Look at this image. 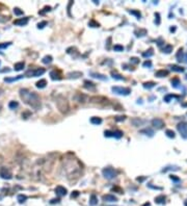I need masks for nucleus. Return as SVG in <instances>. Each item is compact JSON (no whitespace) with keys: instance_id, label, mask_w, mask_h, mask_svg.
Wrapping results in <instances>:
<instances>
[{"instance_id":"1","label":"nucleus","mask_w":187,"mask_h":206,"mask_svg":"<svg viewBox=\"0 0 187 206\" xmlns=\"http://www.w3.org/2000/svg\"><path fill=\"white\" fill-rule=\"evenodd\" d=\"M20 97L26 104H28L32 108H35V109L41 108V98L37 93H35V92H30L26 89H21L20 90Z\"/></svg>"},{"instance_id":"2","label":"nucleus","mask_w":187,"mask_h":206,"mask_svg":"<svg viewBox=\"0 0 187 206\" xmlns=\"http://www.w3.org/2000/svg\"><path fill=\"white\" fill-rule=\"evenodd\" d=\"M55 104L58 108V110L61 113H67L70 109V104H69V101L67 100L64 96L62 95H57L55 98Z\"/></svg>"},{"instance_id":"3","label":"nucleus","mask_w":187,"mask_h":206,"mask_svg":"<svg viewBox=\"0 0 187 206\" xmlns=\"http://www.w3.org/2000/svg\"><path fill=\"white\" fill-rule=\"evenodd\" d=\"M102 174L106 179L111 180V179H114L116 177L117 172L112 168H105V169L102 170Z\"/></svg>"},{"instance_id":"4","label":"nucleus","mask_w":187,"mask_h":206,"mask_svg":"<svg viewBox=\"0 0 187 206\" xmlns=\"http://www.w3.org/2000/svg\"><path fill=\"white\" fill-rule=\"evenodd\" d=\"M112 92L115 94H118V95H124V96H127L131 93V90L129 87H122V86H113L112 89Z\"/></svg>"},{"instance_id":"5","label":"nucleus","mask_w":187,"mask_h":206,"mask_svg":"<svg viewBox=\"0 0 187 206\" xmlns=\"http://www.w3.org/2000/svg\"><path fill=\"white\" fill-rule=\"evenodd\" d=\"M45 73V69H36V70H29L25 73V76H28V77H38V76H41Z\"/></svg>"},{"instance_id":"6","label":"nucleus","mask_w":187,"mask_h":206,"mask_svg":"<svg viewBox=\"0 0 187 206\" xmlns=\"http://www.w3.org/2000/svg\"><path fill=\"white\" fill-rule=\"evenodd\" d=\"M177 129L178 131L181 133L183 139H187V123L186 122H182V123H179L178 126H177Z\"/></svg>"},{"instance_id":"7","label":"nucleus","mask_w":187,"mask_h":206,"mask_svg":"<svg viewBox=\"0 0 187 206\" xmlns=\"http://www.w3.org/2000/svg\"><path fill=\"white\" fill-rule=\"evenodd\" d=\"M0 177H1L2 179H7V180H9V179H12L13 175H12L10 171H9L7 168L2 167V168H0Z\"/></svg>"},{"instance_id":"8","label":"nucleus","mask_w":187,"mask_h":206,"mask_svg":"<svg viewBox=\"0 0 187 206\" xmlns=\"http://www.w3.org/2000/svg\"><path fill=\"white\" fill-rule=\"evenodd\" d=\"M73 99L77 102H79V103H85L87 100H89V98H87L86 95L84 94H81V93H76L73 97Z\"/></svg>"},{"instance_id":"9","label":"nucleus","mask_w":187,"mask_h":206,"mask_svg":"<svg viewBox=\"0 0 187 206\" xmlns=\"http://www.w3.org/2000/svg\"><path fill=\"white\" fill-rule=\"evenodd\" d=\"M89 100L92 103H105L108 101V99L106 97H103V96H93Z\"/></svg>"},{"instance_id":"10","label":"nucleus","mask_w":187,"mask_h":206,"mask_svg":"<svg viewBox=\"0 0 187 206\" xmlns=\"http://www.w3.org/2000/svg\"><path fill=\"white\" fill-rule=\"evenodd\" d=\"M152 125L154 126L155 128H158V129H161L163 126H164V122L162 119H159V118H155L152 120Z\"/></svg>"},{"instance_id":"11","label":"nucleus","mask_w":187,"mask_h":206,"mask_svg":"<svg viewBox=\"0 0 187 206\" xmlns=\"http://www.w3.org/2000/svg\"><path fill=\"white\" fill-rule=\"evenodd\" d=\"M176 57H177L178 62H180V63H181V62H187V54L184 55V51H183L182 48H180V49L178 50L177 54H176Z\"/></svg>"},{"instance_id":"12","label":"nucleus","mask_w":187,"mask_h":206,"mask_svg":"<svg viewBox=\"0 0 187 206\" xmlns=\"http://www.w3.org/2000/svg\"><path fill=\"white\" fill-rule=\"evenodd\" d=\"M67 193H68L67 188L63 187V186H61V185H58V186H56V188H55V194L57 195V196H59V197L65 196V195H67Z\"/></svg>"},{"instance_id":"13","label":"nucleus","mask_w":187,"mask_h":206,"mask_svg":"<svg viewBox=\"0 0 187 206\" xmlns=\"http://www.w3.org/2000/svg\"><path fill=\"white\" fill-rule=\"evenodd\" d=\"M29 21V18L28 17H25V18H21V19H18V20H15L14 21V24L15 25H18V26H24L26 25Z\"/></svg>"},{"instance_id":"14","label":"nucleus","mask_w":187,"mask_h":206,"mask_svg":"<svg viewBox=\"0 0 187 206\" xmlns=\"http://www.w3.org/2000/svg\"><path fill=\"white\" fill-rule=\"evenodd\" d=\"M102 199H103L104 202H116L117 201V198L115 196H113V195H111V194L104 195V196L102 197Z\"/></svg>"},{"instance_id":"15","label":"nucleus","mask_w":187,"mask_h":206,"mask_svg":"<svg viewBox=\"0 0 187 206\" xmlns=\"http://www.w3.org/2000/svg\"><path fill=\"white\" fill-rule=\"evenodd\" d=\"M146 121L145 120H141L139 118H133V119H131V124L135 126V127H138V126H141L142 124H145Z\"/></svg>"},{"instance_id":"16","label":"nucleus","mask_w":187,"mask_h":206,"mask_svg":"<svg viewBox=\"0 0 187 206\" xmlns=\"http://www.w3.org/2000/svg\"><path fill=\"white\" fill-rule=\"evenodd\" d=\"M68 78L69 79H77L82 76V72H79V71H74V72H70L68 73Z\"/></svg>"},{"instance_id":"17","label":"nucleus","mask_w":187,"mask_h":206,"mask_svg":"<svg viewBox=\"0 0 187 206\" xmlns=\"http://www.w3.org/2000/svg\"><path fill=\"white\" fill-rule=\"evenodd\" d=\"M84 87L86 90H90V91H95L96 90V84L90 80H85L84 81Z\"/></svg>"},{"instance_id":"18","label":"nucleus","mask_w":187,"mask_h":206,"mask_svg":"<svg viewBox=\"0 0 187 206\" xmlns=\"http://www.w3.org/2000/svg\"><path fill=\"white\" fill-rule=\"evenodd\" d=\"M167 75H168V71H167V70H159V71H157V72L155 73V76H156V77H159V78L165 77V76H167Z\"/></svg>"},{"instance_id":"19","label":"nucleus","mask_w":187,"mask_h":206,"mask_svg":"<svg viewBox=\"0 0 187 206\" xmlns=\"http://www.w3.org/2000/svg\"><path fill=\"white\" fill-rule=\"evenodd\" d=\"M37 87L38 89H44L46 85H47V81H46V79H40L39 81L36 83Z\"/></svg>"},{"instance_id":"20","label":"nucleus","mask_w":187,"mask_h":206,"mask_svg":"<svg viewBox=\"0 0 187 206\" xmlns=\"http://www.w3.org/2000/svg\"><path fill=\"white\" fill-rule=\"evenodd\" d=\"M91 76L94 77V78H97V79H100V80H107L106 76H104L103 74H100V73H95V72H93V73H91Z\"/></svg>"},{"instance_id":"21","label":"nucleus","mask_w":187,"mask_h":206,"mask_svg":"<svg viewBox=\"0 0 187 206\" xmlns=\"http://www.w3.org/2000/svg\"><path fill=\"white\" fill-rule=\"evenodd\" d=\"M50 76H51V79H53V80H60L61 79L59 73L56 72V71H51L50 72Z\"/></svg>"},{"instance_id":"22","label":"nucleus","mask_w":187,"mask_h":206,"mask_svg":"<svg viewBox=\"0 0 187 206\" xmlns=\"http://www.w3.org/2000/svg\"><path fill=\"white\" fill-rule=\"evenodd\" d=\"M140 133L146 134V135H149V136H153V135H154V130L151 129V128H146V129L140 130Z\"/></svg>"},{"instance_id":"23","label":"nucleus","mask_w":187,"mask_h":206,"mask_svg":"<svg viewBox=\"0 0 187 206\" xmlns=\"http://www.w3.org/2000/svg\"><path fill=\"white\" fill-rule=\"evenodd\" d=\"M24 67H25V64H24L23 62L17 63V64H15V66H14V68H15V71H21V70H23Z\"/></svg>"},{"instance_id":"24","label":"nucleus","mask_w":187,"mask_h":206,"mask_svg":"<svg viewBox=\"0 0 187 206\" xmlns=\"http://www.w3.org/2000/svg\"><path fill=\"white\" fill-rule=\"evenodd\" d=\"M155 202L157 204H164L165 203V196H163V195H160V196L156 197L155 198Z\"/></svg>"},{"instance_id":"25","label":"nucleus","mask_w":187,"mask_h":206,"mask_svg":"<svg viewBox=\"0 0 187 206\" xmlns=\"http://www.w3.org/2000/svg\"><path fill=\"white\" fill-rule=\"evenodd\" d=\"M21 78H23V75H19V76H17V77H13V78L6 77V78H4V81H5V82H13V81H17V80H20Z\"/></svg>"},{"instance_id":"26","label":"nucleus","mask_w":187,"mask_h":206,"mask_svg":"<svg viewBox=\"0 0 187 206\" xmlns=\"http://www.w3.org/2000/svg\"><path fill=\"white\" fill-rule=\"evenodd\" d=\"M52 61H53V58H52V56H51V55H46V56L42 60V63H43V64H45V65H49V64L52 63Z\"/></svg>"},{"instance_id":"27","label":"nucleus","mask_w":187,"mask_h":206,"mask_svg":"<svg viewBox=\"0 0 187 206\" xmlns=\"http://www.w3.org/2000/svg\"><path fill=\"white\" fill-rule=\"evenodd\" d=\"M169 68H171L172 71H175V72H184V68L179 67V66H176V65L169 66Z\"/></svg>"},{"instance_id":"28","label":"nucleus","mask_w":187,"mask_h":206,"mask_svg":"<svg viewBox=\"0 0 187 206\" xmlns=\"http://www.w3.org/2000/svg\"><path fill=\"white\" fill-rule=\"evenodd\" d=\"M91 123L94 125H100L102 123V119L98 118V117H93V118H91Z\"/></svg>"},{"instance_id":"29","label":"nucleus","mask_w":187,"mask_h":206,"mask_svg":"<svg viewBox=\"0 0 187 206\" xmlns=\"http://www.w3.org/2000/svg\"><path fill=\"white\" fill-rule=\"evenodd\" d=\"M98 204V198L96 197V195H92L90 199V205L91 206H96Z\"/></svg>"},{"instance_id":"30","label":"nucleus","mask_w":187,"mask_h":206,"mask_svg":"<svg viewBox=\"0 0 187 206\" xmlns=\"http://www.w3.org/2000/svg\"><path fill=\"white\" fill-rule=\"evenodd\" d=\"M17 200H18V202L20 204H22V203H24L27 200V197L25 196V195H19V196L17 197Z\"/></svg>"},{"instance_id":"31","label":"nucleus","mask_w":187,"mask_h":206,"mask_svg":"<svg viewBox=\"0 0 187 206\" xmlns=\"http://www.w3.org/2000/svg\"><path fill=\"white\" fill-rule=\"evenodd\" d=\"M111 75H112V78H114V79H117V80H125V78L122 76V75H120L118 73H116V72H111Z\"/></svg>"},{"instance_id":"32","label":"nucleus","mask_w":187,"mask_h":206,"mask_svg":"<svg viewBox=\"0 0 187 206\" xmlns=\"http://www.w3.org/2000/svg\"><path fill=\"white\" fill-rule=\"evenodd\" d=\"M155 82H153V81H149V82H145L144 84H142V85H144V87L145 89H148V90H150V89H152V87H154V86H155Z\"/></svg>"},{"instance_id":"33","label":"nucleus","mask_w":187,"mask_h":206,"mask_svg":"<svg viewBox=\"0 0 187 206\" xmlns=\"http://www.w3.org/2000/svg\"><path fill=\"white\" fill-rule=\"evenodd\" d=\"M179 84H180V79L178 77H176L172 80V85L174 87H179Z\"/></svg>"},{"instance_id":"34","label":"nucleus","mask_w":187,"mask_h":206,"mask_svg":"<svg viewBox=\"0 0 187 206\" xmlns=\"http://www.w3.org/2000/svg\"><path fill=\"white\" fill-rule=\"evenodd\" d=\"M19 106V103L17 102V101H10L9 103H8V107L10 108V109H15V108H17Z\"/></svg>"},{"instance_id":"35","label":"nucleus","mask_w":187,"mask_h":206,"mask_svg":"<svg viewBox=\"0 0 187 206\" xmlns=\"http://www.w3.org/2000/svg\"><path fill=\"white\" fill-rule=\"evenodd\" d=\"M123 131H121V130H115L113 131V137H115V139H121V137L123 136Z\"/></svg>"},{"instance_id":"36","label":"nucleus","mask_w":187,"mask_h":206,"mask_svg":"<svg viewBox=\"0 0 187 206\" xmlns=\"http://www.w3.org/2000/svg\"><path fill=\"white\" fill-rule=\"evenodd\" d=\"M153 54H154L153 49H152V48H150V49H149L147 52H144V53H142V56H144V57H151Z\"/></svg>"},{"instance_id":"37","label":"nucleus","mask_w":187,"mask_h":206,"mask_svg":"<svg viewBox=\"0 0 187 206\" xmlns=\"http://www.w3.org/2000/svg\"><path fill=\"white\" fill-rule=\"evenodd\" d=\"M173 51V46L172 45H166L165 47L163 48V52L164 53H171Z\"/></svg>"},{"instance_id":"38","label":"nucleus","mask_w":187,"mask_h":206,"mask_svg":"<svg viewBox=\"0 0 187 206\" xmlns=\"http://www.w3.org/2000/svg\"><path fill=\"white\" fill-rule=\"evenodd\" d=\"M165 134L169 137V139H174V137L176 136V134H175V132L173 131V130H171V129H167L166 131H165Z\"/></svg>"},{"instance_id":"39","label":"nucleus","mask_w":187,"mask_h":206,"mask_svg":"<svg viewBox=\"0 0 187 206\" xmlns=\"http://www.w3.org/2000/svg\"><path fill=\"white\" fill-rule=\"evenodd\" d=\"M130 14H132V15H135L136 17H137V19H139L140 17H141V14L139 13L138 10H134V9H130V10H128Z\"/></svg>"},{"instance_id":"40","label":"nucleus","mask_w":187,"mask_h":206,"mask_svg":"<svg viewBox=\"0 0 187 206\" xmlns=\"http://www.w3.org/2000/svg\"><path fill=\"white\" fill-rule=\"evenodd\" d=\"M172 98H179V97H178V96H176V95H172V94H168V95H166L165 97H164V101H165V102H169Z\"/></svg>"},{"instance_id":"41","label":"nucleus","mask_w":187,"mask_h":206,"mask_svg":"<svg viewBox=\"0 0 187 206\" xmlns=\"http://www.w3.org/2000/svg\"><path fill=\"white\" fill-rule=\"evenodd\" d=\"M89 25H90L91 27H99V26H100V24H99L98 22H96L95 20H91L90 23H89Z\"/></svg>"},{"instance_id":"42","label":"nucleus","mask_w":187,"mask_h":206,"mask_svg":"<svg viewBox=\"0 0 187 206\" xmlns=\"http://www.w3.org/2000/svg\"><path fill=\"white\" fill-rule=\"evenodd\" d=\"M14 13H15L16 16H22V15H23V10H21L18 7H15L14 8Z\"/></svg>"},{"instance_id":"43","label":"nucleus","mask_w":187,"mask_h":206,"mask_svg":"<svg viewBox=\"0 0 187 206\" xmlns=\"http://www.w3.org/2000/svg\"><path fill=\"white\" fill-rule=\"evenodd\" d=\"M113 50L114 51H124V47L122 45H114L113 46Z\"/></svg>"},{"instance_id":"44","label":"nucleus","mask_w":187,"mask_h":206,"mask_svg":"<svg viewBox=\"0 0 187 206\" xmlns=\"http://www.w3.org/2000/svg\"><path fill=\"white\" fill-rule=\"evenodd\" d=\"M104 135L106 137H113V131H109V130H106L104 132Z\"/></svg>"},{"instance_id":"45","label":"nucleus","mask_w":187,"mask_h":206,"mask_svg":"<svg viewBox=\"0 0 187 206\" xmlns=\"http://www.w3.org/2000/svg\"><path fill=\"white\" fill-rule=\"evenodd\" d=\"M125 119H126V117H125V116H117V117H115V118H114V120H115L116 122H122V121H125Z\"/></svg>"},{"instance_id":"46","label":"nucleus","mask_w":187,"mask_h":206,"mask_svg":"<svg viewBox=\"0 0 187 206\" xmlns=\"http://www.w3.org/2000/svg\"><path fill=\"white\" fill-rule=\"evenodd\" d=\"M130 63H131V64L136 65V64L139 63V60L137 58V57H131V58H130Z\"/></svg>"},{"instance_id":"47","label":"nucleus","mask_w":187,"mask_h":206,"mask_svg":"<svg viewBox=\"0 0 187 206\" xmlns=\"http://www.w3.org/2000/svg\"><path fill=\"white\" fill-rule=\"evenodd\" d=\"M155 23H156V24L157 25H159L160 24V15L158 14V13H155Z\"/></svg>"},{"instance_id":"48","label":"nucleus","mask_w":187,"mask_h":206,"mask_svg":"<svg viewBox=\"0 0 187 206\" xmlns=\"http://www.w3.org/2000/svg\"><path fill=\"white\" fill-rule=\"evenodd\" d=\"M12 44L10 42H7V43H2V44H0V49H4L6 47H8V46Z\"/></svg>"},{"instance_id":"49","label":"nucleus","mask_w":187,"mask_h":206,"mask_svg":"<svg viewBox=\"0 0 187 206\" xmlns=\"http://www.w3.org/2000/svg\"><path fill=\"white\" fill-rule=\"evenodd\" d=\"M45 25H47V22L46 21H43V22H41V23H39V24H38V28L42 29V28L45 27Z\"/></svg>"},{"instance_id":"50","label":"nucleus","mask_w":187,"mask_h":206,"mask_svg":"<svg viewBox=\"0 0 187 206\" xmlns=\"http://www.w3.org/2000/svg\"><path fill=\"white\" fill-rule=\"evenodd\" d=\"M142 66H144L145 68H147V67H148V68H151V67H152V62H151V61H146Z\"/></svg>"},{"instance_id":"51","label":"nucleus","mask_w":187,"mask_h":206,"mask_svg":"<svg viewBox=\"0 0 187 206\" xmlns=\"http://www.w3.org/2000/svg\"><path fill=\"white\" fill-rule=\"evenodd\" d=\"M49 10H51V7H50V6H45V7H44V10L40 11V14H41V15H44V14L46 13V11H49Z\"/></svg>"},{"instance_id":"52","label":"nucleus","mask_w":187,"mask_h":206,"mask_svg":"<svg viewBox=\"0 0 187 206\" xmlns=\"http://www.w3.org/2000/svg\"><path fill=\"white\" fill-rule=\"evenodd\" d=\"M78 195H79L78 192H73L72 195H71V197H72V198H76V197H78Z\"/></svg>"},{"instance_id":"53","label":"nucleus","mask_w":187,"mask_h":206,"mask_svg":"<svg viewBox=\"0 0 187 206\" xmlns=\"http://www.w3.org/2000/svg\"><path fill=\"white\" fill-rule=\"evenodd\" d=\"M171 179H172V180H174V181H177V182H178V181H180V179H179L178 177H176L175 175H172V176H171Z\"/></svg>"},{"instance_id":"54","label":"nucleus","mask_w":187,"mask_h":206,"mask_svg":"<svg viewBox=\"0 0 187 206\" xmlns=\"http://www.w3.org/2000/svg\"><path fill=\"white\" fill-rule=\"evenodd\" d=\"M148 186H149V187H151V188H154V189H162L161 187H158V186H154V185H152V184H148Z\"/></svg>"},{"instance_id":"55","label":"nucleus","mask_w":187,"mask_h":206,"mask_svg":"<svg viewBox=\"0 0 187 206\" xmlns=\"http://www.w3.org/2000/svg\"><path fill=\"white\" fill-rule=\"evenodd\" d=\"M112 190H118V193H120V194H123V190L121 189V188H118V187H113V188H112Z\"/></svg>"},{"instance_id":"56","label":"nucleus","mask_w":187,"mask_h":206,"mask_svg":"<svg viewBox=\"0 0 187 206\" xmlns=\"http://www.w3.org/2000/svg\"><path fill=\"white\" fill-rule=\"evenodd\" d=\"M59 202V199H53L51 200V204H54V203H58Z\"/></svg>"},{"instance_id":"57","label":"nucleus","mask_w":187,"mask_h":206,"mask_svg":"<svg viewBox=\"0 0 187 206\" xmlns=\"http://www.w3.org/2000/svg\"><path fill=\"white\" fill-rule=\"evenodd\" d=\"M145 179H146V178H144V177H142V178H139V177H138V178H137V181H139V182H141V181H144V180H145Z\"/></svg>"},{"instance_id":"58","label":"nucleus","mask_w":187,"mask_h":206,"mask_svg":"<svg viewBox=\"0 0 187 206\" xmlns=\"http://www.w3.org/2000/svg\"><path fill=\"white\" fill-rule=\"evenodd\" d=\"M10 70H9V69H5V70H2L1 72H9Z\"/></svg>"},{"instance_id":"59","label":"nucleus","mask_w":187,"mask_h":206,"mask_svg":"<svg viewBox=\"0 0 187 206\" xmlns=\"http://www.w3.org/2000/svg\"><path fill=\"white\" fill-rule=\"evenodd\" d=\"M169 30L173 32V31H175V30H176V27H171V29H169Z\"/></svg>"},{"instance_id":"60","label":"nucleus","mask_w":187,"mask_h":206,"mask_svg":"<svg viewBox=\"0 0 187 206\" xmlns=\"http://www.w3.org/2000/svg\"><path fill=\"white\" fill-rule=\"evenodd\" d=\"M94 3H95V4H99V1H97V0H94Z\"/></svg>"},{"instance_id":"61","label":"nucleus","mask_w":187,"mask_h":206,"mask_svg":"<svg viewBox=\"0 0 187 206\" xmlns=\"http://www.w3.org/2000/svg\"><path fill=\"white\" fill-rule=\"evenodd\" d=\"M185 206H187V202H185Z\"/></svg>"}]
</instances>
